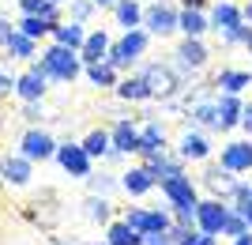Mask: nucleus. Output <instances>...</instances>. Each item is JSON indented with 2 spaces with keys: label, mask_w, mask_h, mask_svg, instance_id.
I'll use <instances>...</instances> for the list:
<instances>
[{
  "label": "nucleus",
  "mask_w": 252,
  "mask_h": 245,
  "mask_svg": "<svg viewBox=\"0 0 252 245\" xmlns=\"http://www.w3.org/2000/svg\"><path fill=\"white\" fill-rule=\"evenodd\" d=\"M31 68H38L49 83H75V75L83 72V61H79V49H68V45L53 42L45 53H38L31 61Z\"/></svg>",
  "instance_id": "nucleus-1"
},
{
  "label": "nucleus",
  "mask_w": 252,
  "mask_h": 245,
  "mask_svg": "<svg viewBox=\"0 0 252 245\" xmlns=\"http://www.w3.org/2000/svg\"><path fill=\"white\" fill-rule=\"evenodd\" d=\"M136 75H143V83L151 87V98H158V102L177 98L181 87H185V79L177 75V68H173V64H143Z\"/></svg>",
  "instance_id": "nucleus-2"
},
{
  "label": "nucleus",
  "mask_w": 252,
  "mask_h": 245,
  "mask_svg": "<svg viewBox=\"0 0 252 245\" xmlns=\"http://www.w3.org/2000/svg\"><path fill=\"white\" fill-rule=\"evenodd\" d=\"M53 159H57V166H61L68 177H75V181H87L91 170H94V159L87 155V147L83 143H72V140H68V143H57V155H53Z\"/></svg>",
  "instance_id": "nucleus-3"
},
{
  "label": "nucleus",
  "mask_w": 252,
  "mask_h": 245,
  "mask_svg": "<svg viewBox=\"0 0 252 245\" xmlns=\"http://www.w3.org/2000/svg\"><path fill=\"white\" fill-rule=\"evenodd\" d=\"M207 45L200 42V38H185V42L173 49V68H177L181 79H189V75H196L200 68H207Z\"/></svg>",
  "instance_id": "nucleus-4"
},
{
  "label": "nucleus",
  "mask_w": 252,
  "mask_h": 245,
  "mask_svg": "<svg viewBox=\"0 0 252 245\" xmlns=\"http://www.w3.org/2000/svg\"><path fill=\"white\" fill-rule=\"evenodd\" d=\"M19 155L31 159V162H49L53 155H57V140H53L42 125H27V132H23V140H19Z\"/></svg>",
  "instance_id": "nucleus-5"
},
{
  "label": "nucleus",
  "mask_w": 252,
  "mask_h": 245,
  "mask_svg": "<svg viewBox=\"0 0 252 245\" xmlns=\"http://www.w3.org/2000/svg\"><path fill=\"white\" fill-rule=\"evenodd\" d=\"M177 15L181 11L169 4V0H155L151 8H143V31L147 34H158V38H166V34L177 31Z\"/></svg>",
  "instance_id": "nucleus-6"
},
{
  "label": "nucleus",
  "mask_w": 252,
  "mask_h": 245,
  "mask_svg": "<svg viewBox=\"0 0 252 245\" xmlns=\"http://www.w3.org/2000/svg\"><path fill=\"white\" fill-rule=\"evenodd\" d=\"M121 219H125L136 234H162V230L173 226V219H169L166 211H155V208H125Z\"/></svg>",
  "instance_id": "nucleus-7"
},
{
  "label": "nucleus",
  "mask_w": 252,
  "mask_h": 245,
  "mask_svg": "<svg viewBox=\"0 0 252 245\" xmlns=\"http://www.w3.org/2000/svg\"><path fill=\"white\" fill-rule=\"evenodd\" d=\"M158 189H162V196L169 200V208H196V185H192V177H185V174H177V177H162L158 181Z\"/></svg>",
  "instance_id": "nucleus-8"
},
{
  "label": "nucleus",
  "mask_w": 252,
  "mask_h": 245,
  "mask_svg": "<svg viewBox=\"0 0 252 245\" xmlns=\"http://www.w3.org/2000/svg\"><path fill=\"white\" fill-rule=\"evenodd\" d=\"M109 143H113V151H121V155H136V151H139V117L113 121V128H109Z\"/></svg>",
  "instance_id": "nucleus-9"
},
{
  "label": "nucleus",
  "mask_w": 252,
  "mask_h": 245,
  "mask_svg": "<svg viewBox=\"0 0 252 245\" xmlns=\"http://www.w3.org/2000/svg\"><path fill=\"white\" fill-rule=\"evenodd\" d=\"M226 211H230V204L226 200H200L196 204V226H200L203 234H222V223H226Z\"/></svg>",
  "instance_id": "nucleus-10"
},
{
  "label": "nucleus",
  "mask_w": 252,
  "mask_h": 245,
  "mask_svg": "<svg viewBox=\"0 0 252 245\" xmlns=\"http://www.w3.org/2000/svg\"><path fill=\"white\" fill-rule=\"evenodd\" d=\"M203 185H207L211 192H215V200H233V189H237V177H233V170H226V166H203V177H200Z\"/></svg>",
  "instance_id": "nucleus-11"
},
{
  "label": "nucleus",
  "mask_w": 252,
  "mask_h": 245,
  "mask_svg": "<svg viewBox=\"0 0 252 245\" xmlns=\"http://www.w3.org/2000/svg\"><path fill=\"white\" fill-rule=\"evenodd\" d=\"M158 151H166V128L158 125V117H139V159H147V155H158Z\"/></svg>",
  "instance_id": "nucleus-12"
},
{
  "label": "nucleus",
  "mask_w": 252,
  "mask_h": 245,
  "mask_svg": "<svg viewBox=\"0 0 252 245\" xmlns=\"http://www.w3.org/2000/svg\"><path fill=\"white\" fill-rule=\"evenodd\" d=\"M0 174H4V185L23 189V185H31V177H34V162L23 159V155H4V159H0Z\"/></svg>",
  "instance_id": "nucleus-13"
},
{
  "label": "nucleus",
  "mask_w": 252,
  "mask_h": 245,
  "mask_svg": "<svg viewBox=\"0 0 252 245\" xmlns=\"http://www.w3.org/2000/svg\"><path fill=\"white\" fill-rule=\"evenodd\" d=\"M53 204H57V192L45 189V192H38V200H34V204H27V211H23V215H27L31 223H38L42 230H49V226L61 219V211H57Z\"/></svg>",
  "instance_id": "nucleus-14"
},
{
  "label": "nucleus",
  "mask_w": 252,
  "mask_h": 245,
  "mask_svg": "<svg viewBox=\"0 0 252 245\" xmlns=\"http://www.w3.org/2000/svg\"><path fill=\"white\" fill-rule=\"evenodd\" d=\"M45 91H49V79H45L38 68H27L23 75H15V95H19L23 102H42Z\"/></svg>",
  "instance_id": "nucleus-15"
},
{
  "label": "nucleus",
  "mask_w": 252,
  "mask_h": 245,
  "mask_svg": "<svg viewBox=\"0 0 252 245\" xmlns=\"http://www.w3.org/2000/svg\"><path fill=\"white\" fill-rule=\"evenodd\" d=\"M222 166L233 174H249L252 170V140H233L222 147Z\"/></svg>",
  "instance_id": "nucleus-16"
},
{
  "label": "nucleus",
  "mask_w": 252,
  "mask_h": 245,
  "mask_svg": "<svg viewBox=\"0 0 252 245\" xmlns=\"http://www.w3.org/2000/svg\"><path fill=\"white\" fill-rule=\"evenodd\" d=\"M215 106H219V132H230V128H237L241 125V109H245V102H241V95H215Z\"/></svg>",
  "instance_id": "nucleus-17"
},
{
  "label": "nucleus",
  "mask_w": 252,
  "mask_h": 245,
  "mask_svg": "<svg viewBox=\"0 0 252 245\" xmlns=\"http://www.w3.org/2000/svg\"><path fill=\"white\" fill-rule=\"evenodd\" d=\"M151 189H158V181L147 166H132L121 174V192H128V196H147Z\"/></svg>",
  "instance_id": "nucleus-18"
},
{
  "label": "nucleus",
  "mask_w": 252,
  "mask_h": 245,
  "mask_svg": "<svg viewBox=\"0 0 252 245\" xmlns=\"http://www.w3.org/2000/svg\"><path fill=\"white\" fill-rule=\"evenodd\" d=\"M177 155L185 162H207L211 159V140L203 136V132H185V136L177 140Z\"/></svg>",
  "instance_id": "nucleus-19"
},
{
  "label": "nucleus",
  "mask_w": 252,
  "mask_h": 245,
  "mask_svg": "<svg viewBox=\"0 0 252 245\" xmlns=\"http://www.w3.org/2000/svg\"><path fill=\"white\" fill-rule=\"evenodd\" d=\"M249 83H252V68L249 72H245V68H219L215 79H211V87H219V91H226V95H241Z\"/></svg>",
  "instance_id": "nucleus-20"
},
{
  "label": "nucleus",
  "mask_w": 252,
  "mask_h": 245,
  "mask_svg": "<svg viewBox=\"0 0 252 245\" xmlns=\"http://www.w3.org/2000/svg\"><path fill=\"white\" fill-rule=\"evenodd\" d=\"M113 95L121 98V102H155L151 98V87L143 83V75H121L113 87Z\"/></svg>",
  "instance_id": "nucleus-21"
},
{
  "label": "nucleus",
  "mask_w": 252,
  "mask_h": 245,
  "mask_svg": "<svg viewBox=\"0 0 252 245\" xmlns=\"http://www.w3.org/2000/svg\"><path fill=\"white\" fill-rule=\"evenodd\" d=\"M143 166H147L151 174H155V181H162V177H177V174H185V159H173V155H166V151H158V155H147L143 159Z\"/></svg>",
  "instance_id": "nucleus-22"
},
{
  "label": "nucleus",
  "mask_w": 252,
  "mask_h": 245,
  "mask_svg": "<svg viewBox=\"0 0 252 245\" xmlns=\"http://www.w3.org/2000/svg\"><path fill=\"white\" fill-rule=\"evenodd\" d=\"M241 23H245V15L233 0H215V8H211V31H230V27H241Z\"/></svg>",
  "instance_id": "nucleus-23"
},
{
  "label": "nucleus",
  "mask_w": 252,
  "mask_h": 245,
  "mask_svg": "<svg viewBox=\"0 0 252 245\" xmlns=\"http://www.w3.org/2000/svg\"><path fill=\"white\" fill-rule=\"evenodd\" d=\"M109 34L105 31H87V42L79 45V61L83 64H98V61H105V53H109Z\"/></svg>",
  "instance_id": "nucleus-24"
},
{
  "label": "nucleus",
  "mask_w": 252,
  "mask_h": 245,
  "mask_svg": "<svg viewBox=\"0 0 252 245\" xmlns=\"http://www.w3.org/2000/svg\"><path fill=\"white\" fill-rule=\"evenodd\" d=\"M57 45H68V49H79V45L87 42V23H75V19H68V23H57L53 27V34H49Z\"/></svg>",
  "instance_id": "nucleus-25"
},
{
  "label": "nucleus",
  "mask_w": 252,
  "mask_h": 245,
  "mask_svg": "<svg viewBox=\"0 0 252 245\" xmlns=\"http://www.w3.org/2000/svg\"><path fill=\"white\" fill-rule=\"evenodd\" d=\"M83 219H87V223H98V226H109V219H113V204H109V196H94V192H87Z\"/></svg>",
  "instance_id": "nucleus-26"
},
{
  "label": "nucleus",
  "mask_w": 252,
  "mask_h": 245,
  "mask_svg": "<svg viewBox=\"0 0 252 245\" xmlns=\"http://www.w3.org/2000/svg\"><path fill=\"white\" fill-rule=\"evenodd\" d=\"M83 72H87V83L91 87H98V91H113L117 87V68L109 61H98V64H83Z\"/></svg>",
  "instance_id": "nucleus-27"
},
{
  "label": "nucleus",
  "mask_w": 252,
  "mask_h": 245,
  "mask_svg": "<svg viewBox=\"0 0 252 245\" xmlns=\"http://www.w3.org/2000/svg\"><path fill=\"white\" fill-rule=\"evenodd\" d=\"M4 53H8V61H23V64H31L34 57H38V42L34 38H27L23 31H15L8 38V45H4Z\"/></svg>",
  "instance_id": "nucleus-28"
},
{
  "label": "nucleus",
  "mask_w": 252,
  "mask_h": 245,
  "mask_svg": "<svg viewBox=\"0 0 252 245\" xmlns=\"http://www.w3.org/2000/svg\"><path fill=\"white\" fill-rule=\"evenodd\" d=\"M177 31L185 34V38H203V31H211V19L203 15V11H196V8H181Z\"/></svg>",
  "instance_id": "nucleus-29"
},
{
  "label": "nucleus",
  "mask_w": 252,
  "mask_h": 245,
  "mask_svg": "<svg viewBox=\"0 0 252 245\" xmlns=\"http://www.w3.org/2000/svg\"><path fill=\"white\" fill-rule=\"evenodd\" d=\"M147 45H151V34L143 31V27H132V31L121 34V49H125V57H128L132 64H136L139 57L147 53Z\"/></svg>",
  "instance_id": "nucleus-30"
},
{
  "label": "nucleus",
  "mask_w": 252,
  "mask_h": 245,
  "mask_svg": "<svg viewBox=\"0 0 252 245\" xmlns=\"http://www.w3.org/2000/svg\"><path fill=\"white\" fill-rule=\"evenodd\" d=\"M139 242H143V234H136L125 219H109V226H105V245H139Z\"/></svg>",
  "instance_id": "nucleus-31"
},
{
  "label": "nucleus",
  "mask_w": 252,
  "mask_h": 245,
  "mask_svg": "<svg viewBox=\"0 0 252 245\" xmlns=\"http://www.w3.org/2000/svg\"><path fill=\"white\" fill-rule=\"evenodd\" d=\"M113 19H117V27H125V31L143 27V8H139L136 0H117L113 4Z\"/></svg>",
  "instance_id": "nucleus-32"
},
{
  "label": "nucleus",
  "mask_w": 252,
  "mask_h": 245,
  "mask_svg": "<svg viewBox=\"0 0 252 245\" xmlns=\"http://www.w3.org/2000/svg\"><path fill=\"white\" fill-rule=\"evenodd\" d=\"M15 27H19V31L27 34V38L42 42V38H49V34H53V27H57V23H53V19H45V15H23V19L15 23Z\"/></svg>",
  "instance_id": "nucleus-33"
},
{
  "label": "nucleus",
  "mask_w": 252,
  "mask_h": 245,
  "mask_svg": "<svg viewBox=\"0 0 252 245\" xmlns=\"http://www.w3.org/2000/svg\"><path fill=\"white\" fill-rule=\"evenodd\" d=\"M189 117L203 128H219V106H215V98H200V102H192L189 106Z\"/></svg>",
  "instance_id": "nucleus-34"
},
{
  "label": "nucleus",
  "mask_w": 252,
  "mask_h": 245,
  "mask_svg": "<svg viewBox=\"0 0 252 245\" xmlns=\"http://www.w3.org/2000/svg\"><path fill=\"white\" fill-rule=\"evenodd\" d=\"M87 189L94 192V196H109V192L121 189V174H109V170H91L87 177Z\"/></svg>",
  "instance_id": "nucleus-35"
},
{
  "label": "nucleus",
  "mask_w": 252,
  "mask_h": 245,
  "mask_svg": "<svg viewBox=\"0 0 252 245\" xmlns=\"http://www.w3.org/2000/svg\"><path fill=\"white\" fill-rule=\"evenodd\" d=\"M83 147H87L91 159H105L109 147H113V143H109V128H91V132L83 136Z\"/></svg>",
  "instance_id": "nucleus-36"
},
{
  "label": "nucleus",
  "mask_w": 252,
  "mask_h": 245,
  "mask_svg": "<svg viewBox=\"0 0 252 245\" xmlns=\"http://www.w3.org/2000/svg\"><path fill=\"white\" fill-rule=\"evenodd\" d=\"M249 230V223H245V215L241 211H226V223H222V238H237V234H245Z\"/></svg>",
  "instance_id": "nucleus-37"
},
{
  "label": "nucleus",
  "mask_w": 252,
  "mask_h": 245,
  "mask_svg": "<svg viewBox=\"0 0 252 245\" xmlns=\"http://www.w3.org/2000/svg\"><path fill=\"white\" fill-rule=\"evenodd\" d=\"M68 11H72L75 23H91V15L98 11V4L94 0H68Z\"/></svg>",
  "instance_id": "nucleus-38"
},
{
  "label": "nucleus",
  "mask_w": 252,
  "mask_h": 245,
  "mask_svg": "<svg viewBox=\"0 0 252 245\" xmlns=\"http://www.w3.org/2000/svg\"><path fill=\"white\" fill-rule=\"evenodd\" d=\"M105 61L113 64L117 72H121V68H132V61H128V57H125V49H121V42H109V53H105Z\"/></svg>",
  "instance_id": "nucleus-39"
},
{
  "label": "nucleus",
  "mask_w": 252,
  "mask_h": 245,
  "mask_svg": "<svg viewBox=\"0 0 252 245\" xmlns=\"http://www.w3.org/2000/svg\"><path fill=\"white\" fill-rule=\"evenodd\" d=\"M23 121H27V125H42L45 121L42 102H23Z\"/></svg>",
  "instance_id": "nucleus-40"
},
{
  "label": "nucleus",
  "mask_w": 252,
  "mask_h": 245,
  "mask_svg": "<svg viewBox=\"0 0 252 245\" xmlns=\"http://www.w3.org/2000/svg\"><path fill=\"white\" fill-rule=\"evenodd\" d=\"M245 31H249V27L241 23V27H230V31H219V34H222L226 45H245Z\"/></svg>",
  "instance_id": "nucleus-41"
},
{
  "label": "nucleus",
  "mask_w": 252,
  "mask_h": 245,
  "mask_svg": "<svg viewBox=\"0 0 252 245\" xmlns=\"http://www.w3.org/2000/svg\"><path fill=\"white\" fill-rule=\"evenodd\" d=\"M230 208L245 215V223H249V230H252V192H249V196H237V200H233Z\"/></svg>",
  "instance_id": "nucleus-42"
},
{
  "label": "nucleus",
  "mask_w": 252,
  "mask_h": 245,
  "mask_svg": "<svg viewBox=\"0 0 252 245\" xmlns=\"http://www.w3.org/2000/svg\"><path fill=\"white\" fill-rule=\"evenodd\" d=\"M15 95V75L8 72V68H0V98Z\"/></svg>",
  "instance_id": "nucleus-43"
},
{
  "label": "nucleus",
  "mask_w": 252,
  "mask_h": 245,
  "mask_svg": "<svg viewBox=\"0 0 252 245\" xmlns=\"http://www.w3.org/2000/svg\"><path fill=\"white\" fill-rule=\"evenodd\" d=\"M139 245H177V242H173L169 230H162V234H143V242H139Z\"/></svg>",
  "instance_id": "nucleus-44"
},
{
  "label": "nucleus",
  "mask_w": 252,
  "mask_h": 245,
  "mask_svg": "<svg viewBox=\"0 0 252 245\" xmlns=\"http://www.w3.org/2000/svg\"><path fill=\"white\" fill-rule=\"evenodd\" d=\"M173 215L181 226H196V208H173Z\"/></svg>",
  "instance_id": "nucleus-45"
},
{
  "label": "nucleus",
  "mask_w": 252,
  "mask_h": 245,
  "mask_svg": "<svg viewBox=\"0 0 252 245\" xmlns=\"http://www.w3.org/2000/svg\"><path fill=\"white\" fill-rule=\"evenodd\" d=\"M15 31H19V27H15V23H11V19H4V15H0V49L8 45V38H11V34H15Z\"/></svg>",
  "instance_id": "nucleus-46"
},
{
  "label": "nucleus",
  "mask_w": 252,
  "mask_h": 245,
  "mask_svg": "<svg viewBox=\"0 0 252 245\" xmlns=\"http://www.w3.org/2000/svg\"><path fill=\"white\" fill-rule=\"evenodd\" d=\"M241 128H245V132L252 136V102H249V106L241 109Z\"/></svg>",
  "instance_id": "nucleus-47"
},
{
  "label": "nucleus",
  "mask_w": 252,
  "mask_h": 245,
  "mask_svg": "<svg viewBox=\"0 0 252 245\" xmlns=\"http://www.w3.org/2000/svg\"><path fill=\"white\" fill-rule=\"evenodd\" d=\"M233 245H252V230H245V234L233 238Z\"/></svg>",
  "instance_id": "nucleus-48"
},
{
  "label": "nucleus",
  "mask_w": 252,
  "mask_h": 245,
  "mask_svg": "<svg viewBox=\"0 0 252 245\" xmlns=\"http://www.w3.org/2000/svg\"><path fill=\"white\" fill-rule=\"evenodd\" d=\"M49 245H87V242H72V238H68V242H64V238H53Z\"/></svg>",
  "instance_id": "nucleus-49"
},
{
  "label": "nucleus",
  "mask_w": 252,
  "mask_h": 245,
  "mask_svg": "<svg viewBox=\"0 0 252 245\" xmlns=\"http://www.w3.org/2000/svg\"><path fill=\"white\" fill-rule=\"evenodd\" d=\"M241 15H245V23H252V0H249V4L241 8Z\"/></svg>",
  "instance_id": "nucleus-50"
},
{
  "label": "nucleus",
  "mask_w": 252,
  "mask_h": 245,
  "mask_svg": "<svg viewBox=\"0 0 252 245\" xmlns=\"http://www.w3.org/2000/svg\"><path fill=\"white\" fill-rule=\"evenodd\" d=\"M245 49H252V23H249V31H245Z\"/></svg>",
  "instance_id": "nucleus-51"
},
{
  "label": "nucleus",
  "mask_w": 252,
  "mask_h": 245,
  "mask_svg": "<svg viewBox=\"0 0 252 245\" xmlns=\"http://www.w3.org/2000/svg\"><path fill=\"white\" fill-rule=\"evenodd\" d=\"M94 4H98V8H113L117 0H94Z\"/></svg>",
  "instance_id": "nucleus-52"
},
{
  "label": "nucleus",
  "mask_w": 252,
  "mask_h": 245,
  "mask_svg": "<svg viewBox=\"0 0 252 245\" xmlns=\"http://www.w3.org/2000/svg\"><path fill=\"white\" fill-rule=\"evenodd\" d=\"M53 4H68V0H53Z\"/></svg>",
  "instance_id": "nucleus-53"
},
{
  "label": "nucleus",
  "mask_w": 252,
  "mask_h": 245,
  "mask_svg": "<svg viewBox=\"0 0 252 245\" xmlns=\"http://www.w3.org/2000/svg\"><path fill=\"white\" fill-rule=\"evenodd\" d=\"M0 185H4V174H0Z\"/></svg>",
  "instance_id": "nucleus-54"
}]
</instances>
